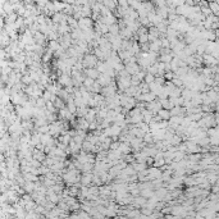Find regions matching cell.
Wrapping results in <instances>:
<instances>
[{"label":"cell","mask_w":219,"mask_h":219,"mask_svg":"<svg viewBox=\"0 0 219 219\" xmlns=\"http://www.w3.org/2000/svg\"><path fill=\"white\" fill-rule=\"evenodd\" d=\"M217 64H218V59H217V58H214L213 55L208 54V53L202 54V66L211 67V66H217Z\"/></svg>","instance_id":"obj_1"},{"label":"cell","mask_w":219,"mask_h":219,"mask_svg":"<svg viewBox=\"0 0 219 219\" xmlns=\"http://www.w3.org/2000/svg\"><path fill=\"white\" fill-rule=\"evenodd\" d=\"M82 72L86 77H90V78H92V79H96L97 76H99V72L95 68H83Z\"/></svg>","instance_id":"obj_2"},{"label":"cell","mask_w":219,"mask_h":219,"mask_svg":"<svg viewBox=\"0 0 219 219\" xmlns=\"http://www.w3.org/2000/svg\"><path fill=\"white\" fill-rule=\"evenodd\" d=\"M118 150L121 151L123 155H124V154H129V153H132V149H131V146H129V144H128V142H121V144H119Z\"/></svg>","instance_id":"obj_3"},{"label":"cell","mask_w":219,"mask_h":219,"mask_svg":"<svg viewBox=\"0 0 219 219\" xmlns=\"http://www.w3.org/2000/svg\"><path fill=\"white\" fill-rule=\"evenodd\" d=\"M156 114H158L162 119H164V121H168V119L171 118V113H169V110L168 109H164V108H160Z\"/></svg>","instance_id":"obj_4"},{"label":"cell","mask_w":219,"mask_h":219,"mask_svg":"<svg viewBox=\"0 0 219 219\" xmlns=\"http://www.w3.org/2000/svg\"><path fill=\"white\" fill-rule=\"evenodd\" d=\"M57 96L58 97H60L61 100L64 101V103H66L67 100H68V97L70 96V95L68 94V92H67L66 90H64V87H61V88H59V90H58V92H57Z\"/></svg>","instance_id":"obj_5"},{"label":"cell","mask_w":219,"mask_h":219,"mask_svg":"<svg viewBox=\"0 0 219 219\" xmlns=\"http://www.w3.org/2000/svg\"><path fill=\"white\" fill-rule=\"evenodd\" d=\"M208 7H209V9H210L211 14L218 15L219 8H218V3H217V1H208Z\"/></svg>","instance_id":"obj_6"},{"label":"cell","mask_w":219,"mask_h":219,"mask_svg":"<svg viewBox=\"0 0 219 219\" xmlns=\"http://www.w3.org/2000/svg\"><path fill=\"white\" fill-rule=\"evenodd\" d=\"M140 195L144 196L145 199H149V197L154 195V190L153 189H142V190H140Z\"/></svg>","instance_id":"obj_7"},{"label":"cell","mask_w":219,"mask_h":219,"mask_svg":"<svg viewBox=\"0 0 219 219\" xmlns=\"http://www.w3.org/2000/svg\"><path fill=\"white\" fill-rule=\"evenodd\" d=\"M59 48H60V44H59V41H58V40H51V41L49 42V49H50L51 51L58 50Z\"/></svg>","instance_id":"obj_8"},{"label":"cell","mask_w":219,"mask_h":219,"mask_svg":"<svg viewBox=\"0 0 219 219\" xmlns=\"http://www.w3.org/2000/svg\"><path fill=\"white\" fill-rule=\"evenodd\" d=\"M138 88H140V92L141 94H145V92H149V85H147L145 81H141L138 83Z\"/></svg>","instance_id":"obj_9"},{"label":"cell","mask_w":219,"mask_h":219,"mask_svg":"<svg viewBox=\"0 0 219 219\" xmlns=\"http://www.w3.org/2000/svg\"><path fill=\"white\" fill-rule=\"evenodd\" d=\"M122 159L124 160L127 164H131V163H133L135 162V156H133V154H124V155H122Z\"/></svg>","instance_id":"obj_10"},{"label":"cell","mask_w":219,"mask_h":219,"mask_svg":"<svg viewBox=\"0 0 219 219\" xmlns=\"http://www.w3.org/2000/svg\"><path fill=\"white\" fill-rule=\"evenodd\" d=\"M172 83L175 86V87H181V88H184L183 86V82H182V79L180 78V77H173V78L171 79Z\"/></svg>","instance_id":"obj_11"},{"label":"cell","mask_w":219,"mask_h":219,"mask_svg":"<svg viewBox=\"0 0 219 219\" xmlns=\"http://www.w3.org/2000/svg\"><path fill=\"white\" fill-rule=\"evenodd\" d=\"M137 42H138V44H145V42H149V36H147V32H146V33H141V35H138V37H137Z\"/></svg>","instance_id":"obj_12"},{"label":"cell","mask_w":219,"mask_h":219,"mask_svg":"<svg viewBox=\"0 0 219 219\" xmlns=\"http://www.w3.org/2000/svg\"><path fill=\"white\" fill-rule=\"evenodd\" d=\"M53 104L55 105V108H57L58 110L61 109V108H64V106H66V103H64V101L61 100L60 97H58V96H57V99H55V101H54Z\"/></svg>","instance_id":"obj_13"},{"label":"cell","mask_w":219,"mask_h":219,"mask_svg":"<svg viewBox=\"0 0 219 219\" xmlns=\"http://www.w3.org/2000/svg\"><path fill=\"white\" fill-rule=\"evenodd\" d=\"M142 141L145 144H151L154 142L153 141V135H151V132H146V133L142 136Z\"/></svg>","instance_id":"obj_14"},{"label":"cell","mask_w":219,"mask_h":219,"mask_svg":"<svg viewBox=\"0 0 219 219\" xmlns=\"http://www.w3.org/2000/svg\"><path fill=\"white\" fill-rule=\"evenodd\" d=\"M154 79H155V76L151 75V73H149V72H146V75H145V77H144V81L146 83H150V82H154Z\"/></svg>","instance_id":"obj_15"},{"label":"cell","mask_w":219,"mask_h":219,"mask_svg":"<svg viewBox=\"0 0 219 219\" xmlns=\"http://www.w3.org/2000/svg\"><path fill=\"white\" fill-rule=\"evenodd\" d=\"M163 77L165 78V81H171V79L174 77V72H172V70H165Z\"/></svg>","instance_id":"obj_16"},{"label":"cell","mask_w":219,"mask_h":219,"mask_svg":"<svg viewBox=\"0 0 219 219\" xmlns=\"http://www.w3.org/2000/svg\"><path fill=\"white\" fill-rule=\"evenodd\" d=\"M154 82L155 83H158V85L160 86H163L165 83V78L163 76H155V79H154Z\"/></svg>","instance_id":"obj_17"},{"label":"cell","mask_w":219,"mask_h":219,"mask_svg":"<svg viewBox=\"0 0 219 219\" xmlns=\"http://www.w3.org/2000/svg\"><path fill=\"white\" fill-rule=\"evenodd\" d=\"M145 75H146V72H145V70H142V69H140V70H138V72L135 73V76H136L137 78L140 79V81H144V77H145Z\"/></svg>","instance_id":"obj_18"},{"label":"cell","mask_w":219,"mask_h":219,"mask_svg":"<svg viewBox=\"0 0 219 219\" xmlns=\"http://www.w3.org/2000/svg\"><path fill=\"white\" fill-rule=\"evenodd\" d=\"M119 144H121V141H119V140H117V141H112V144H110L109 149H110V150H117V149L119 147Z\"/></svg>","instance_id":"obj_19"},{"label":"cell","mask_w":219,"mask_h":219,"mask_svg":"<svg viewBox=\"0 0 219 219\" xmlns=\"http://www.w3.org/2000/svg\"><path fill=\"white\" fill-rule=\"evenodd\" d=\"M140 82H141V81H140V79H138L135 75L131 76V86H138V83H140Z\"/></svg>","instance_id":"obj_20"},{"label":"cell","mask_w":219,"mask_h":219,"mask_svg":"<svg viewBox=\"0 0 219 219\" xmlns=\"http://www.w3.org/2000/svg\"><path fill=\"white\" fill-rule=\"evenodd\" d=\"M36 104H37V106H40V108H41V109H44V108H45V104H46V101H45L42 97H40V99H37V101H36Z\"/></svg>","instance_id":"obj_21"},{"label":"cell","mask_w":219,"mask_h":219,"mask_svg":"<svg viewBox=\"0 0 219 219\" xmlns=\"http://www.w3.org/2000/svg\"><path fill=\"white\" fill-rule=\"evenodd\" d=\"M64 90L68 92L69 95H72L73 91H75V87H73V86H64Z\"/></svg>","instance_id":"obj_22"}]
</instances>
